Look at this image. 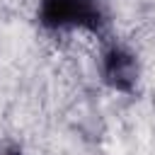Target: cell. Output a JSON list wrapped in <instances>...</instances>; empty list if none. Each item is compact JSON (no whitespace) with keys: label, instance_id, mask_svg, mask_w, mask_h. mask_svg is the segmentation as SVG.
Segmentation results:
<instances>
[{"label":"cell","instance_id":"6da1fadb","mask_svg":"<svg viewBox=\"0 0 155 155\" xmlns=\"http://www.w3.org/2000/svg\"><path fill=\"white\" fill-rule=\"evenodd\" d=\"M36 24L53 36L85 34L97 41L111 36L109 0H39Z\"/></svg>","mask_w":155,"mask_h":155},{"label":"cell","instance_id":"7a4b0ae2","mask_svg":"<svg viewBox=\"0 0 155 155\" xmlns=\"http://www.w3.org/2000/svg\"><path fill=\"white\" fill-rule=\"evenodd\" d=\"M97 78L99 82L121 97H136L140 92L143 80V65L133 46L116 39L114 34L104 41H99L97 53Z\"/></svg>","mask_w":155,"mask_h":155},{"label":"cell","instance_id":"3957f363","mask_svg":"<svg viewBox=\"0 0 155 155\" xmlns=\"http://www.w3.org/2000/svg\"><path fill=\"white\" fill-rule=\"evenodd\" d=\"M0 155H27L24 145L15 136H0Z\"/></svg>","mask_w":155,"mask_h":155}]
</instances>
